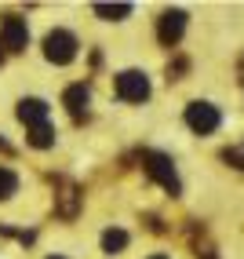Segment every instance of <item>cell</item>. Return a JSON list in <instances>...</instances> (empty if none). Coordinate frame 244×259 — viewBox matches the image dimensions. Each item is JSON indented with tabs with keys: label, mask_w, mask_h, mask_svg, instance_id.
I'll return each mask as SVG.
<instances>
[{
	"label": "cell",
	"mask_w": 244,
	"mask_h": 259,
	"mask_svg": "<svg viewBox=\"0 0 244 259\" xmlns=\"http://www.w3.org/2000/svg\"><path fill=\"white\" fill-rule=\"evenodd\" d=\"M142 164H146V171H150V179H157L171 197H179L182 194V183H179V176H175V164H171V157L168 153H153V150H142Z\"/></svg>",
	"instance_id": "cell-1"
},
{
	"label": "cell",
	"mask_w": 244,
	"mask_h": 259,
	"mask_svg": "<svg viewBox=\"0 0 244 259\" xmlns=\"http://www.w3.org/2000/svg\"><path fill=\"white\" fill-rule=\"evenodd\" d=\"M77 37L69 29H51L47 37H44V59L47 62H55V66H69L77 59Z\"/></svg>",
	"instance_id": "cell-2"
},
{
	"label": "cell",
	"mask_w": 244,
	"mask_h": 259,
	"mask_svg": "<svg viewBox=\"0 0 244 259\" xmlns=\"http://www.w3.org/2000/svg\"><path fill=\"white\" fill-rule=\"evenodd\" d=\"M80 204H84L80 186L69 183V179H55V215L59 219H77L80 215Z\"/></svg>",
	"instance_id": "cell-3"
},
{
	"label": "cell",
	"mask_w": 244,
	"mask_h": 259,
	"mask_svg": "<svg viewBox=\"0 0 244 259\" xmlns=\"http://www.w3.org/2000/svg\"><path fill=\"white\" fill-rule=\"evenodd\" d=\"M219 110L212 106V102H189L186 106V124L193 128L197 135H212L215 128H219Z\"/></svg>",
	"instance_id": "cell-4"
},
{
	"label": "cell",
	"mask_w": 244,
	"mask_h": 259,
	"mask_svg": "<svg viewBox=\"0 0 244 259\" xmlns=\"http://www.w3.org/2000/svg\"><path fill=\"white\" fill-rule=\"evenodd\" d=\"M117 95L124 102H146L150 99V77L138 70H124L117 77Z\"/></svg>",
	"instance_id": "cell-5"
},
{
	"label": "cell",
	"mask_w": 244,
	"mask_h": 259,
	"mask_svg": "<svg viewBox=\"0 0 244 259\" xmlns=\"http://www.w3.org/2000/svg\"><path fill=\"white\" fill-rule=\"evenodd\" d=\"M26 44H29L26 19H19V15H4V22H0V48H4V51H26Z\"/></svg>",
	"instance_id": "cell-6"
},
{
	"label": "cell",
	"mask_w": 244,
	"mask_h": 259,
	"mask_svg": "<svg viewBox=\"0 0 244 259\" xmlns=\"http://www.w3.org/2000/svg\"><path fill=\"white\" fill-rule=\"evenodd\" d=\"M182 33H186V11H164L161 15V22H157V40H161L164 48H175L182 40Z\"/></svg>",
	"instance_id": "cell-7"
},
{
	"label": "cell",
	"mask_w": 244,
	"mask_h": 259,
	"mask_svg": "<svg viewBox=\"0 0 244 259\" xmlns=\"http://www.w3.org/2000/svg\"><path fill=\"white\" fill-rule=\"evenodd\" d=\"M62 102H66V110H69V117L77 120H88V102H91V92H88V84H69L66 88V95H62Z\"/></svg>",
	"instance_id": "cell-8"
},
{
	"label": "cell",
	"mask_w": 244,
	"mask_h": 259,
	"mask_svg": "<svg viewBox=\"0 0 244 259\" xmlns=\"http://www.w3.org/2000/svg\"><path fill=\"white\" fill-rule=\"evenodd\" d=\"M15 113H19V120H22L26 128L47 124V102H44V99H22V102H19V110H15Z\"/></svg>",
	"instance_id": "cell-9"
},
{
	"label": "cell",
	"mask_w": 244,
	"mask_h": 259,
	"mask_svg": "<svg viewBox=\"0 0 244 259\" xmlns=\"http://www.w3.org/2000/svg\"><path fill=\"white\" fill-rule=\"evenodd\" d=\"M124 248H128V234L120 227H110L106 234H102V252L113 255V252H124Z\"/></svg>",
	"instance_id": "cell-10"
},
{
	"label": "cell",
	"mask_w": 244,
	"mask_h": 259,
	"mask_svg": "<svg viewBox=\"0 0 244 259\" xmlns=\"http://www.w3.org/2000/svg\"><path fill=\"white\" fill-rule=\"evenodd\" d=\"M29 146H37V150L55 146V128H51V124H37V128H29Z\"/></svg>",
	"instance_id": "cell-11"
},
{
	"label": "cell",
	"mask_w": 244,
	"mask_h": 259,
	"mask_svg": "<svg viewBox=\"0 0 244 259\" xmlns=\"http://www.w3.org/2000/svg\"><path fill=\"white\" fill-rule=\"evenodd\" d=\"M95 15L106 19V22H120V19L131 15V4H95Z\"/></svg>",
	"instance_id": "cell-12"
},
{
	"label": "cell",
	"mask_w": 244,
	"mask_h": 259,
	"mask_svg": "<svg viewBox=\"0 0 244 259\" xmlns=\"http://www.w3.org/2000/svg\"><path fill=\"white\" fill-rule=\"evenodd\" d=\"M15 190H19V176L11 168H0V201H8Z\"/></svg>",
	"instance_id": "cell-13"
},
{
	"label": "cell",
	"mask_w": 244,
	"mask_h": 259,
	"mask_svg": "<svg viewBox=\"0 0 244 259\" xmlns=\"http://www.w3.org/2000/svg\"><path fill=\"white\" fill-rule=\"evenodd\" d=\"M222 161L233 164V168H244V153L240 150H222Z\"/></svg>",
	"instance_id": "cell-14"
},
{
	"label": "cell",
	"mask_w": 244,
	"mask_h": 259,
	"mask_svg": "<svg viewBox=\"0 0 244 259\" xmlns=\"http://www.w3.org/2000/svg\"><path fill=\"white\" fill-rule=\"evenodd\" d=\"M186 70V59H179L175 66H168V80H179V73Z\"/></svg>",
	"instance_id": "cell-15"
},
{
	"label": "cell",
	"mask_w": 244,
	"mask_h": 259,
	"mask_svg": "<svg viewBox=\"0 0 244 259\" xmlns=\"http://www.w3.org/2000/svg\"><path fill=\"white\" fill-rule=\"evenodd\" d=\"M0 153H15V150H11V143L4 139V135H0Z\"/></svg>",
	"instance_id": "cell-16"
},
{
	"label": "cell",
	"mask_w": 244,
	"mask_h": 259,
	"mask_svg": "<svg viewBox=\"0 0 244 259\" xmlns=\"http://www.w3.org/2000/svg\"><path fill=\"white\" fill-rule=\"evenodd\" d=\"M240 80H244V59H240Z\"/></svg>",
	"instance_id": "cell-17"
},
{
	"label": "cell",
	"mask_w": 244,
	"mask_h": 259,
	"mask_svg": "<svg viewBox=\"0 0 244 259\" xmlns=\"http://www.w3.org/2000/svg\"><path fill=\"white\" fill-rule=\"evenodd\" d=\"M150 259H168V255H150Z\"/></svg>",
	"instance_id": "cell-18"
},
{
	"label": "cell",
	"mask_w": 244,
	"mask_h": 259,
	"mask_svg": "<svg viewBox=\"0 0 244 259\" xmlns=\"http://www.w3.org/2000/svg\"><path fill=\"white\" fill-rule=\"evenodd\" d=\"M0 66H4V51H0Z\"/></svg>",
	"instance_id": "cell-19"
},
{
	"label": "cell",
	"mask_w": 244,
	"mask_h": 259,
	"mask_svg": "<svg viewBox=\"0 0 244 259\" xmlns=\"http://www.w3.org/2000/svg\"><path fill=\"white\" fill-rule=\"evenodd\" d=\"M47 259H62V255H47Z\"/></svg>",
	"instance_id": "cell-20"
}]
</instances>
